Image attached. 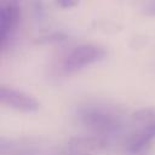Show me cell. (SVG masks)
<instances>
[{
  "mask_svg": "<svg viewBox=\"0 0 155 155\" xmlns=\"http://www.w3.org/2000/svg\"><path fill=\"white\" fill-rule=\"evenodd\" d=\"M105 50L98 45L85 44L74 47L63 62V69L65 73L79 71L93 63L102 61L105 57Z\"/></svg>",
  "mask_w": 155,
  "mask_h": 155,
  "instance_id": "6da1fadb",
  "label": "cell"
},
{
  "mask_svg": "<svg viewBox=\"0 0 155 155\" xmlns=\"http://www.w3.org/2000/svg\"><path fill=\"white\" fill-rule=\"evenodd\" d=\"M80 121L88 128L97 132H111L120 127L121 120L119 115L102 108L87 107L80 111Z\"/></svg>",
  "mask_w": 155,
  "mask_h": 155,
  "instance_id": "7a4b0ae2",
  "label": "cell"
},
{
  "mask_svg": "<svg viewBox=\"0 0 155 155\" xmlns=\"http://www.w3.org/2000/svg\"><path fill=\"white\" fill-rule=\"evenodd\" d=\"M0 102L22 113H35L41 107L40 102L34 96L24 91H19L5 86L0 87Z\"/></svg>",
  "mask_w": 155,
  "mask_h": 155,
  "instance_id": "3957f363",
  "label": "cell"
},
{
  "mask_svg": "<svg viewBox=\"0 0 155 155\" xmlns=\"http://www.w3.org/2000/svg\"><path fill=\"white\" fill-rule=\"evenodd\" d=\"M73 155H97L108 147V140L102 136L73 137L67 143Z\"/></svg>",
  "mask_w": 155,
  "mask_h": 155,
  "instance_id": "277c9868",
  "label": "cell"
},
{
  "mask_svg": "<svg viewBox=\"0 0 155 155\" xmlns=\"http://www.w3.org/2000/svg\"><path fill=\"white\" fill-rule=\"evenodd\" d=\"M21 11L18 6L10 1L8 4H4L0 10V35L1 42L4 44L6 39L15 31L18 21H19Z\"/></svg>",
  "mask_w": 155,
  "mask_h": 155,
  "instance_id": "5b68a950",
  "label": "cell"
},
{
  "mask_svg": "<svg viewBox=\"0 0 155 155\" xmlns=\"http://www.w3.org/2000/svg\"><path fill=\"white\" fill-rule=\"evenodd\" d=\"M155 139V120L149 122L143 130L136 133L127 144V150L132 154L142 153Z\"/></svg>",
  "mask_w": 155,
  "mask_h": 155,
  "instance_id": "8992f818",
  "label": "cell"
},
{
  "mask_svg": "<svg viewBox=\"0 0 155 155\" xmlns=\"http://www.w3.org/2000/svg\"><path fill=\"white\" fill-rule=\"evenodd\" d=\"M133 119L136 121L140 122H153L155 120V108H142L132 114Z\"/></svg>",
  "mask_w": 155,
  "mask_h": 155,
  "instance_id": "52a82bcc",
  "label": "cell"
},
{
  "mask_svg": "<svg viewBox=\"0 0 155 155\" xmlns=\"http://www.w3.org/2000/svg\"><path fill=\"white\" fill-rule=\"evenodd\" d=\"M67 39V35L64 33H52L48 35H44L36 39L38 44H57L61 41H64Z\"/></svg>",
  "mask_w": 155,
  "mask_h": 155,
  "instance_id": "ba28073f",
  "label": "cell"
},
{
  "mask_svg": "<svg viewBox=\"0 0 155 155\" xmlns=\"http://www.w3.org/2000/svg\"><path fill=\"white\" fill-rule=\"evenodd\" d=\"M80 0H57V4L63 8H70L79 4Z\"/></svg>",
  "mask_w": 155,
  "mask_h": 155,
  "instance_id": "9c48e42d",
  "label": "cell"
},
{
  "mask_svg": "<svg viewBox=\"0 0 155 155\" xmlns=\"http://www.w3.org/2000/svg\"><path fill=\"white\" fill-rule=\"evenodd\" d=\"M134 155H149V154H145V153H139V154H134Z\"/></svg>",
  "mask_w": 155,
  "mask_h": 155,
  "instance_id": "30bf717a",
  "label": "cell"
},
{
  "mask_svg": "<svg viewBox=\"0 0 155 155\" xmlns=\"http://www.w3.org/2000/svg\"><path fill=\"white\" fill-rule=\"evenodd\" d=\"M10 1H12V2H16V1H19V0H10Z\"/></svg>",
  "mask_w": 155,
  "mask_h": 155,
  "instance_id": "8fae6325",
  "label": "cell"
},
{
  "mask_svg": "<svg viewBox=\"0 0 155 155\" xmlns=\"http://www.w3.org/2000/svg\"><path fill=\"white\" fill-rule=\"evenodd\" d=\"M153 13H154V15H155V7H154V8H153Z\"/></svg>",
  "mask_w": 155,
  "mask_h": 155,
  "instance_id": "7c38bea8",
  "label": "cell"
}]
</instances>
